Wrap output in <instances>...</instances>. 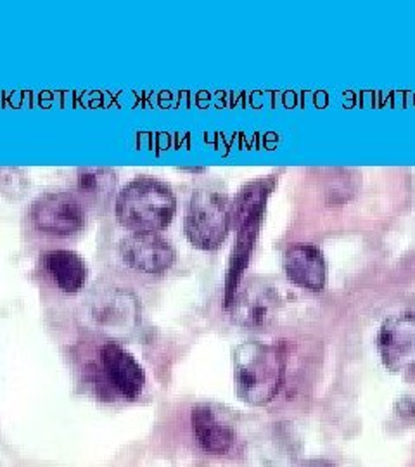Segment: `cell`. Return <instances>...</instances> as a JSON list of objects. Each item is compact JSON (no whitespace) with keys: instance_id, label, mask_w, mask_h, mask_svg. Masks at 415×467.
<instances>
[{"instance_id":"277c9868","label":"cell","mask_w":415,"mask_h":467,"mask_svg":"<svg viewBox=\"0 0 415 467\" xmlns=\"http://www.w3.org/2000/svg\"><path fill=\"white\" fill-rule=\"evenodd\" d=\"M85 316L99 333L125 337L140 322L139 301L132 293L119 287L96 289L85 305Z\"/></svg>"},{"instance_id":"9c48e42d","label":"cell","mask_w":415,"mask_h":467,"mask_svg":"<svg viewBox=\"0 0 415 467\" xmlns=\"http://www.w3.org/2000/svg\"><path fill=\"white\" fill-rule=\"evenodd\" d=\"M277 295L265 283H249L243 291L235 293L233 317L239 326L260 329L268 326L277 314Z\"/></svg>"},{"instance_id":"5bb4252c","label":"cell","mask_w":415,"mask_h":467,"mask_svg":"<svg viewBox=\"0 0 415 467\" xmlns=\"http://www.w3.org/2000/svg\"><path fill=\"white\" fill-rule=\"evenodd\" d=\"M299 467H336L329 461H326V459H312V461H306V462H303Z\"/></svg>"},{"instance_id":"7c38bea8","label":"cell","mask_w":415,"mask_h":467,"mask_svg":"<svg viewBox=\"0 0 415 467\" xmlns=\"http://www.w3.org/2000/svg\"><path fill=\"white\" fill-rule=\"evenodd\" d=\"M42 265L50 281L65 295L80 293L88 277V270L78 253L71 250H50L42 256Z\"/></svg>"},{"instance_id":"3957f363","label":"cell","mask_w":415,"mask_h":467,"mask_svg":"<svg viewBox=\"0 0 415 467\" xmlns=\"http://www.w3.org/2000/svg\"><path fill=\"white\" fill-rule=\"evenodd\" d=\"M233 217V206L223 192L200 189L185 210V235L200 250H218L229 235Z\"/></svg>"},{"instance_id":"5b68a950","label":"cell","mask_w":415,"mask_h":467,"mask_svg":"<svg viewBox=\"0 0 415 467\" xmlns=\"http://www.w3.org/2000/svg\"><path fill=\"white\" fill-rule=\"evenodd\" d=\"M32 218L40 233L52 237H73L85 227V206L73 192H47L35 201Z\"/></svg>"},{"instance_id":"7a4b0ae2","label":"cell","mask_w":415,"mask_h":467,"mask_svg":"<svg viewBox=\"0 0 415 467\" xmlns=\"http://www.w3.org/2000/svg\"><path fill=\"white\" fill-rule=\"evenodd\" d=\"M283 379V353L275 347L248 341L233 353L235 393L249 405H265L274 400Z\"/></svg>"},{"instance_id":"52a82bcc","label":"cell","mask_w":415,"mask_h":467,"mask_svg":"<svg viewBox=\"0 0 415 467\" xmlns=\"http://www.w3.org/2000/svg\"><path fill=\"white\" fill-rule=\"evenodd\" d=\"M118 251L125 265L146 275H160L175 262L173 246L158 234H130Z\"/></svg>"},{"instance_id":"4fadbf2b","label":"cell","mask_w":415,"mask_h":467,"mask_svg":"<svg viewBox=\"0 0 415 467\" xmlns=\"http://www.w3.org/2000/svg\"><path fill=\"white\" fill-rule=\"evenodd\" d=\"M115 173L104 168L83 170L78 177V189L85 198L100 201L108 198L115 189Z\"/></svg>"},{"instance_id":"30bf717a","label":"cell","mask_w":415,"mask_h":467,"mask_svg":"<svg viewBox=\"0 0 415 467\" xmlns=\"http://www.w3.org/2000/svg\"><path fill=\"white\" fill-rule=\"evenodd\" d=\"M192 433L202 451L212 455H225L233 451L235 431L210 405H198L191 414Z\"/></svg>"},{"instance_id":"8fae6325","label":"cell","mask_w":415,"mask_h":467,"mask_svg":"<svg viewBox=\"0 0 415 467\" xmlns=\"http://www.w3.org/2000/svg\"><path fill=\"white\" fill-rule=\"evenodd\" d=\"M287 277L301 287L320 291L326 285V262L314 244L298 243L289 246L284 254Z\"/></svg>"},{"instance_id":"8992f818","label":"cell","mask_w":415,"mask_h":467,"mask_svg":"<svg viewBox=\"0 0 415 467\" xmlns=\"http://www.w3.org/2000/svg\"><path fill=\"white\" fill-rule=\"evenodd\" d=\"M99 368L106 384L123 400H137L146 386V372L130 351L118 341L99 348Z\"/></svg>"},{"instance_id":"6da1fadb","label":"cell","mask_w":415,"mask_h":467,"mask_svg":"<svg viewBox=\"0 0 415 467\" xmlns=\"http://www.w3.org/2000/svg\"><path fill=\"white\" fill-rule=\"evenodd\" d=\"M177 200L168 185L152 177H137L117 196L118 222L132 234H158L175 215Z\"/></svg>"},{"instance_id":"ba28073f","label":"cell","mask_w":415,"mask_h":467,"mask_svg":"<svg viewBox=\"0 0 415 467\" xmlns=\"http://www.w3.org/2000/svg\"><path fill=\"white\" fill-rule=\"evenodd\" d=\"M379 351L393 372L415 368V314H399L382 324Z\"/></svg>"}]
</instances>
